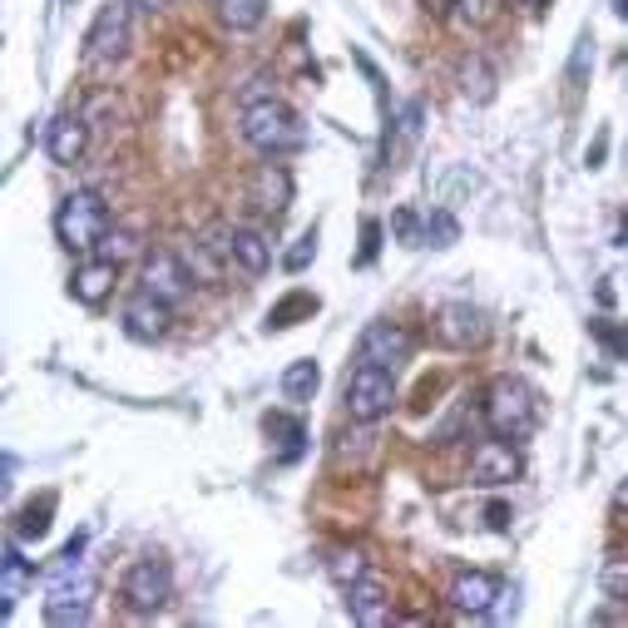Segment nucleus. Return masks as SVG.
I'll use <instances>...</instances> for the list:
<instances>
[{
    "instance_id": "1",
    "label": "nucleus",
    "mask_w": 628,
    "mask_h": 628,
    "mask_svg": "<svg viewBox=\"0 0 628 628\" xmlns=\"http://www.w3.org/2000/svg\"><path fill=\"white\" fill-rule=\"evenodd\" d=\"M238 134H243V144H253L257 154H267V159H282V154H292V149L307 144V129H302L298 109H292L288 99H277V95L247 99L243 119H238Z\"/></svg>"
},
{
    "instance_id": "2",
    "label": "nucleus",
    "mask_w": 628,
    "mask_h": 628,
    "mask_svg": "<svg viewBox=\"0 0 628 628\" xmlns=\"http://www.w3.org/2000/svg\"><path fill=\"white\" fill-rule=\"evenodd\" d=\"M109 228H114L109 203L99 198L95 189H75L60 208H55V238H60V247H70V253H80V257L99 253Z\"/></svg>"
},
{
    "instance_id": "3",
    "label": "nucleus",
    "mask_w": 628,
    "mask_h": 628,
    "mask_svg": "<svg viewBox=\"0 0 628 628\" xmlns=\"http://www.w3.org/2000/svg\"><path fill=\"white\" fill-rule=\"evenodd\" d=\"M485 426H491V436H505V440L534 436V426H540V391L530 382H520V376L491 382V391H485Z\"/></svg>"
},
{
    "instance_id": "4",
    "label": "nucleus",
    "mask_w": 628,
    "mask_h": 628,
    "mask_svg": "<svg viewBox=\"0 0 628 628\" xmlns=\"http://www.w3.org/2000/svg\"><path fill=\"white\" fill-rule=\"evenodd\" d=\"M396 406V376L391 366L376 362H357L352 376H347V415L362 421V426H376L382 415H391Z\"/></svg>"
},
{
    "instance_id": "5",
    "label": "nucleus",
    "mask_w": 628,
    "mask_h": 628,
    "mask_svg": "<svg viewBox=\"0 0 628 628\" xmlns=\"http://www.w3.org/2000/svg\"><path fill=\"white\" fill-rule=\"evenodd\" d=\"M129 0H109L105 11L95 15V25H89V35H85V60L95 64V70H109V64H119L124 60V50H129Z\"/></svg>"
},
{
    "instance_id": "6",
    "label": "nucleus",
    "mask_w": 628,
    "mask_h": 628,
    "mask_svg": "<svg viewBox=\"0 0 628 628\" xmlns=\"http://www.w3.org/2000/svg\"><path fill=\"white\" fill-rule=\"evenodd\" d=\"M119 594H124V604L134 608V614H159L173 599V569L164 565V559H138V565H129Z\"/></svg>"
},
{
    "instance_id": "7",
    "label": "nucleus",
    "mask_w": 628,
    "mask_h": 628,
    "mask_svg": "<svg viewBox=\"0 0 628 628\" xmlns=\"http://www.w3.org/2000/svg\"><path fill=\"white\" fill-rule=\"evenodd\" d=\"M138 282H144V292H154L159 302H169V307H179L183 298L193 292V267L183 263L179 253H169V247H154V253H144V273H138Z\"/></svg>"
},
{
    "instance_id": "8",
    "label": "nucleus",
    "mask_w": 628,
    "mask_h": 628,
    "mask_svg": "<svg viewBox=\"0 0 628 628\" xmlns=\"http://www.w3.org/2000/svg\"><path fill=\"white\" fill-rule=\"evenodd\" d=\"M520 450H515V440L495 436V440H480L475 450H470V480H475L480 491H500V485H510V480H520Z\"/></svg>"
},
{
    "instance_id": "9",
    "label": "nucleus",
    "mask_w": 628,
    "mask_h": 628,
    "mask_svg": "<svg viewBox=\"0 0 628 628\" xmlns=\"http://www.w3.org/2000/svg\"><path fill=\"white\" fill-rule=\"evenodd\" d=\"M119 327H124V337H134V341H144V347H154V341L169 337L173 307H169V302H159L154 292L138 288L134 298L124 302V312H119Z\"/></svg>"
},
{
    "instance_id": "10",
    "label": "nucleus",
    "mask_w": 628,
    "mask_h": 628,
    "mask_svg": "<svg viewBox=\"0 0 628 628\" xmlns=\"http://www.w3.org/2000/svg\"><path fill=\"white\" fill-rule=\"evenodd\" d=\"M89 594H95V579L85 575V569H75V575L64 579H50V599H45V618H50L55 628H75L89 618Z\"/></svg>"
},
{
    "instance_id": "11",
    "label": "nucleus",
    "mask_w": 628,
    "mask_h": 628,
    "mask_svg": "<svg viewBox=\"0 0 628 628\" xmlns=\"http://www.w3.org/2000/svg\"><path fill=\"white\" fill-rule=\"evenodd\" d=\"M406 352H411V331L396 327V322H372V327L362 331V341H357V362H376V366H391L406 362Z\"/></svg>"
},
{
    "instance_id": "12",
    "label": "nucleus",
    "mask_w": 628,
    "mask_h": 628,
    "mask_svg": "<svg viewBox=\"0 0 628 628\" xmlns=\"http://www.w3.org/2000/svg\"><path fill=\"white\" fill-rule=\"evenodd\" d=\"M436 331H440V341L446 347H460V352H470V347H480L485 341V312L480 307H470V302H446L440 307V317H436Z\"/></svg>"
},
{
    "instance_id": "13",
    "label": "nucleus",
    "mask_w": 628,
    "mask_h": 628,
    "mask_svg": "<svg viewBox=\"0 0 628 628\" xmlns=\"http://www.w3.org/2000/svg\"><path fill=\"white\" fill-rule=\"evenodd\" d=\"M347 614L362 628H386L391 624V599H386V584L372 575H362L357 584H347Z\"/></svg>"
},
{
    "instance_id": "14",
    "label": "nucleus",
    "mask_w": 628,
    "mask_h": 628,
    "mask_svg": "<svg viewBox=\"0 0 628 628\" xmlns=\"http://www.w3.org/2000/svg\"><path fill=\"white\" fill-rule=\"evenodd\" d=\"M114 282H119V263H109V257H89V263L75 267V277H70V292H75V302H85V307H105L109 298H114Z\"/></svg>"
},
{
    "instance_id": "15",
    "label": "nucleus",
    "mask_w": 628,
    "mask_h": 628,
    "mask_svg": "<svg viewBox=\"0 0 628 628\" xmlns=\"http://www.w3.org/2000/svg\"><path fill=\"white\" fill-rule=\"evenodd\" d=\"M45 149H50L55 164L75 169V164L85 159V149H89V119L85 114H60L50 124V134H45Z\"/></svg>"
},
{
    "instance_id": "16",
    "label": "nucleus",
    "mask_w": 628,
    "mask_h": 628,
    "mask_svg": "<svg viewBox=\"0 0 628 628\" xmlns=\"http://www.w3.org/2000/svg\"><path fill=\"white\" fill-rule=\"evenodd\" d=\"M495 599H500V579L485 575V569H470V575H460L456 584H450V604H456L460 614H470V618L491 614Z\"/></svg>"
},
{
    "instance_id": "17",
    "label": "nucleus",
    "mask_w": 628,
    "mask_h": 628,
    "mask_svg": "<svg viewBox=\"0 0 628 628\" xmlns=\"http://www.w3.org/2000/svg\"><path fill=\"white\" fill-rule=\"evenodd\" d=\"M35 579V565L21 554V544H5L0 550V618H11L15 614V604H21V594H25V584Z\"/></svg>"
},
{
    "instance_id": "18",
    "label": "nucleus",
    "mask_w": 628,
    "mask_h": 628,
    "mask_svg": "<svg viewBox=\"0 0 628 628\" xmlns=\"http://www.w3.org/2000/svg\"><path fill=\"white\" fill-rule=\"evenodd\" d=\"M228 253H233V263L243 267V273L263 277L267 267H273V238H267L263 228H233V233H228Z\"/></svg>"
},
{
    "instance_id": "19",
    "label": "nucleus",
    "mask_w": 628,
    "mask_h": 628,
    "mask_svg": "<svg viewBox=\"0 0 628 628\" xmlns=\"http://www.w3.org/2000/svg\"><path fill=\"white\" fill-rule=\"evenodd\" d=\"M456 80H460V95H466L470 105H491V99H495V85H500V75H495V64L485 60L480 50L460 60Z\"/></svg>"
},
{
    "instance_id": "20",
    "label": "nucleus",
    "mask_w": 628,
    "mask_h": 628,
    "mask_svg": "<svg viewBox=\"0 0 628 628\" xmlns=\"http://www.w3.org/2000/svg\"><path fill=\"white\" fill-rule=\"evenodd\" d=\"M253 198H257L263 214H282V208L292 203V173L282 169V164H263L257 179H253Z\"/></svg>"
},
{
    "instance_id": "21",
    "label": "nucleus",
    "mask_w": 628,
    "mask_h": 628,
    "mask_svg": "<svg viewBox=\"0 0 628 628\" xmlns=\"http://www.w3.org/2000/svg\"><path fill=\"white\" fill-rule=\"evenodd\" d=\"M218 21L233 35H247L267 21V0H218Z\"/></svg>"
},
{
    "instance_id": "22",
    "label": "nucleus",
    "mask_w": 628,
    "mask_h": 628,
    "mask_svg": "<svg viewBox=\"0 0 628 628\" xmlns=\"http://www.w3.org/2000/svg\"><path fill=\"white\" fill-rule=\"evenodd\" d=\"M317 386H322V372H317V362H312V357H302V362H292L288 372H282V396H288L292 406L312 401V396H317Z\"/></svg>"
},
{
    "instance_id": "23",
    "label": "nucleus",
    "mask_w": 628,
    "mask_h": 628,
    "mask_svg": "<svg viewBox=\"0 0 628 628\" xmlns=\"http://www.w3.org/2000/svg\"><path fill=\"white\" fill-rule=\"evenodd\" d=\"M312 312H317V298H312V292H288V298L267 312V327H273V331L298 327V317H312Z\"/></svg>"
},
{
    "instance_id": "24",
    "label": "nucleus",
    "mask_w": 628,
    "mask_h": 628,
    "mask_svg": "<svg viewBox=\"0 0 628 628\" xmlns=\"http://www.w3.org/2000/svg\"><path fill=\"white\" fill-rule=\"evenodd\" d=\"M50 515H55V495H40V500H31L21 510V520H15V534L21 540H40L45 530H50Z\"/></svg>"
},
{
    "instance_id": "25",
    "label": "nucleus",
    "mask_w": 628,
    "mask_h": 628,
    "mask_svg": "<svg viewBox=\"0 0 628 628\" xmlns=\"http://www.w3.org/2000/svg\"><path fill=\"white\" fill-rule=\"evenodd\" d=\"M138 247H144V243H138V233H134V228H109V233H105V243H99V257H109V263H119V267H124L129 257L138 253Z\"/></svg>"
},
{
    "instance_id": "26",
    "label": "nucleus",
    "mask_w": 628,
    "mask_h": 628,
    "mask_svg": "<svg viewBox=\"0 0 628 628\" xmlns=\"http://www.w3.org/2000/svg\"><path fill=\"white\" fill-rule=\"evenodd\" d=\"M327 575L337 579L341 589H347V584H357V579L366 575V559H362V550H337V554H331V559H327Z\"/></svg>"
},
{
    "instance_id": "27",
    "label": "nucleus",
    "mask_w": 628,
    "mask_h": 628,
    "mask_svg": "<svg viewBox=\"0 0 628 628\" xmlns=\"http://www.w3.org/2000/svg\"><path fill=\"white\" fill-rule=\"evenodd\" d=\"M263 426H267V436H277L282 446H288V456H298V446H302V421H298V415L273 411V415L263 421Z\"/></svg>"
},
{
    "instance_id": "28",
    "label": "nucleus",
    "mask_w": 628,
    "mask_h": 628,
    "mask_svg": "<svg viewBox=\"0 0 628 628\" xmlns=\"http://www.w3.org/2000/svg\"><path fill=\"white\" fill-rule=\"evenodd\" d=\"M426 243L431 247H456L460 243V224L446 214V208H436V214L426 218Z\"/></svg>"
},
{
    "instance_id": "29",
    "label": "nucleus",
    "mask_w": 628,
    "mask_h": 628,
    "mask_svg": "<svg viewBox=\"0 0 628 628\" xmlns=\"http://www.w3.org/2000/svg\"><path fill=\"white\" fill-rule=\"evenodd\" d=\"M599 584H604V594L614 599V604H628V559H608Z\"/></svg>"
},
{
    "instance_id": "30",
    "label": "nucleus",
    "mask_w": 628,
    "mask_h": 628,
    "mask_svg": "<svg viewBox=\"0 0 628 628\" xmlns=\"http://www.w3.org/2000/svg\"><path fill=\"white\" fill-rule=\"evenodd\" d=\"M391 233H396V243H401V247H421V243H426V224H421L411 208H401V214L391 218Z\"/></svg>"
},
{
    "instance_id": "31",
    "label": "nucleus",
    "mask_w": 628,
    "mask_h": 628,
    "mask_svg": "<svg viewBox=\"0 0 628 628\" xmlns=\"http://www.w3.org/2000/svg\"><path fill=\"white\" fill-rule=\"evenodd\" d=\"M456 11H460V21L480 31V25H491L495 15H500V0H460Z\"/></svg>"
},
{
    "instance_id": "32",
    "label": "nucleus",
    "mask_w": 628,
    "mask_h": 628,
    "mask_svg": "<svg viewBox=\"0 0 628 628\" xmlns=\"http://www.w3.org/2000/svg\"><path fill=\"white\" fill-rule=\"evenodd\" d=\"M594 64V40H579V50H575V60H569V85H584V70Z\"/></svg>"
},
{
    "instance_id": "33",
    "label": "nucleus",
    "mask_w": 628,
    "mask_h": 628,
    "mask_svg": "<svg viewBox=\"0 0 628 628\" xmlns=\"http://www.w3.org/2000/svg\"><path fill=\"white\" fill-rule=\"evenodd\" d=\"M312 253H317V233H302V238H298V247L288 253V273H302Z\"/></svg>"
},
{
    "instance_id": "34",
    "label": "nucleus",
    "mask_w": 628,
    "mask_h": 628,
    "mask_svg": "<svg viewBox=\"0 0 628 628\" xmlns=\"http://www.w3.org/2000/svg\"><path fill=\"white\" fill-rule=\"evenodd\" d=\"M376 253H382V224L366 218V224H362V263H372Z\"/></svg>"
},
{
    "instance_id": "35",
    "label": "nucleus",
    "mask_w": 628,
    "mask_h": 628,
    "mask_svg": "<svg viewBox=\"0 0 628 628\" xmlns=\"http://www.w3.org/2000/svg\"><path fill=\"white\" fill-rule=\"evenodd\" d=\"M485 524H491V530H510V505L491 500V505H485Z\"/></svg>"
},
{
    "instance_id": "36",
    "label": "nucleus",
    "mask_w": 628,
    "mask_h": 628,
    "mask_svg": "<svg viewBox=\"0 0 628 628\" xmlns=\"http://www.w3.org/2000/svg\"><path fill=\"white\" fill-rule=\"evenodd\" d=\"M604 154H608V134H599L594 149H589V169H604Z\"/></svg>"
},
{
    "instance_id": "37",
    "label": "nucleus",
    "mask_w": 628,
    "mask_h": 628,
    "mask_svg": "<svg viewBox=\"0 0 628 628\" xmlns=\"http://www.w3.org/2000/svg\"><path fill=\"white\" fill-rule=\"evenodd\" d=\"M589 624H628V614H618V608H594Z\"/></svg>"
},
{
    "instance_id": "38",
    "label": "nucleus",
    "mask_w": 628,
    "mask_h": 628,
    "mask_svg": "<svg viewBox=\"0 0 628 628\" xmlns=\"http://www.w3.org/2000/svg\"><path fill=\"white\" fill-rule=\"evenodd\" d=\"M421 5H426V11H431V15H446V11H456L460 0H421Z\"/></svg>"
},
{
    "instance_id": "39",
    "label": "nucleus",
    "mask_w": 628,
    "mask_h": 628,
    "mask_svg": "<svg viewBox=\"0 0 628 628\" xmlns=\"http://www.w3.org/2000/svg\"><path fill=\"white\" fill-rule=\"evenodd\" d=\"M129 5H134V11H164L169 0H129Z\"/></svg>"
},
{
    "instance_id": "40",
    "label": "nucleus",
    "mask_w": 628,
    "mask_h": 628,
    "mask_svg": "<svg viewBox=\"0 0 628 628\" xmlns=\"http://www.w3.org/2000/svg\"><path fill=\"white\" fill-rule=\"evenodd\" d=\"M614 505H618V510H628V480H624V485H618V491H614Z\"/></svg>"
},
{
    "instance_id": "41",
    "label": "nucleus",
    "mask_w": 628,
    "mask_h": 628,
    "mask_svg": "<svg viewBox=\"0 0 628 628\" xmlns=\"http://www.w3.org/2000/svg\"><path fill=\"white\" fill-rule=\"evenodd\" d=\"M614 15H618V21H628V0H614Z\"/></svg>"
}]
</instances>
